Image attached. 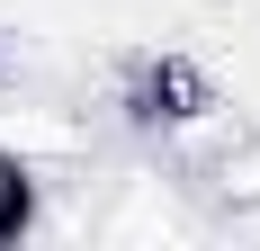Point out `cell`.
Masks as SVG:
<instances>
[{
    "instance_id": "cell-1",
    "label": "cell",
    "mask_w": 260,
    "mask_h": 251,
    "mask_svg": "<svg viewBox=\"0 0 260 251\" xmlns=\"http://www.w3.org/2000/svg\"><path fill=\"white\" fill-rule=\"evenodd\" d=\"M0 152H18L27 171H72V162H90V125L72 108H54V99L0 90Z\"/></svg>"
},
{
    "instance_id": "cell-2",
    "label": "cell",
    "mask_w": 260,
    "mask_h": 251,
    "mask_svg": "<svg viewBox=\"0 0 260 251\" xmlns=\"http://www.w3.org/2000/svg\"><path fill=\"white\" fill-rule=\"evenodd\" d=\"M99 242H198V215L161 179H126V198L99 215Z\"/></svg>"
},
{
    "instance_id": "cell-3",
    "label": "cell",
    "mask_w": 260,
    "mask_h": 251,
    "mask_svg": "<svg viewBox=\"0 0 260 251\" xmlns=\"http://www.w3.org/2000/svg\"><path fill=\"white\" fill-rule=\"evenodd\" d=\"M207 198L224 206L234 225H251V215H260V135H251V125H242L234 144L207 162Z\"/></svg>"
},
{
    "instance_id": "cell-4",
    "label": "cell",
    "mask_w": 260,
    "mask_h": 251,
    "mask_svg": "<svg viewBox=\"0 0 260 251\" xmlns=\"http://www.w3.org/2000/svg\"><path fill=\"white\" fill-rule=\"evenodd\" d=\"M27 225H36V171H27L18 152H0V242L27 233Z\"/></svg>"
}]
</instances>
